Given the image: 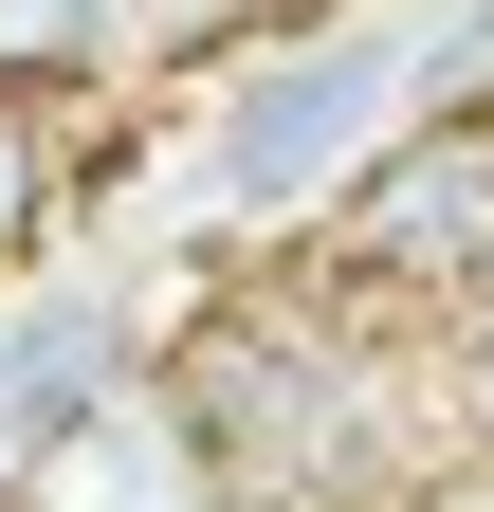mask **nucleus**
<instances>
[{
  "instance_id": "obj_4",
  "label": "nucleus",
  "mask_w": 494,
  "mask_h": 512,
  "mask_svg": "<svg viewBox=\"0 0 494 512\" xmlns=\"http://www.w3.org/2000/svg\"><path fill=\"white\" fill-rule=\"evenodd\" d=\"M92 110L110 92H55V74H0V275L74 220V183H92Z\"/></svg>"
},
{
  "instance_id": "obj_6",
  "label": "nucleus",
  "mask_w": 494,
  "mask_h": 512,
  "mask_svg": "<svg viewBox=\"0 0 494 512\" xmlns=\"http://www.w3.org/2000/svg\"><path fill=\"white\" fill-rule=\"evenodd\" d=\"M476 384H494V311H476Z\"/></svg>"
},
{
  "instance_id": "obj_5",
  "label": "nucleus",
  "mask_w": 494,
  "mask_h": 512,
  "mask_svg": "<svg viewBox=\"0 0 494 512\" xmlns=\"http://www.w3.org/2000/svg\"><path fill=\"white\" fill-rule=\"evenodd\" d=\"M275 0H129L110 19V92H147V74H202V55H238Z\"/></svg>"
},
{
  "instance_id": "obj_7",
  "label": "nucleus",
  "mask_w": 494,
  "mask_h": 512,
  "mask_svg": "<svg viewBox=\"0 0 494 512\" xmlns=\"http://www.w3.org/2000/svg\"><path fill=\"white\" fill-rule=\"evenodd\" d=\"M0 512H19V494H0Z\"/></svg>"
},
{
  "instance_id": "obj_1",
  "label": "nucleus",
  "mask_w": 494,
  "mask_h": 512,
  "mask_svg": "<svg viewBox=\"0 0 494 512\" xmlns=\"http://www.w3.org/2000/svg\"><path fill=\"white\" fill-rule=\"evenodd\" d=\"M165 384L220 439L238 512H421L440 494V439L494 421L476 311H403V293L330 275L312 238H293V275H238L165 348Z\"/></svg>"
},
{
  "instance_id": "obj_3",
  "label": "nucleus",
  "mask_w": 494,
  "mask_h": 512,
  "mask_svg": "<svg viewBox=\"0 0 494 512\" xmlns=\"http://www.w3.org/2000/svg\"><path fill=\"white\" fill-rule=\"evenodd\" d=\"M19 512H238V476H220V439L183 421L165 366H110V384H74V403L19 439Z\"/></svg>"
},
{
  "instance_id": "obj_2",
  "label": "nucleus",
  "mask_w": 494,
  "mask_h": 512,
  "mask_svg": "<svg viewBox=\"0 0 494 512\" xmlns=\"http://www.w3.org/2000/svg\"><path fill=\"white\" fill-rule=\"evenodd\" d=\"M312 256L366 275V293H403V311H494V92L403 110L385 165L312 220Z\"/></svg>"
}]
</instances>
